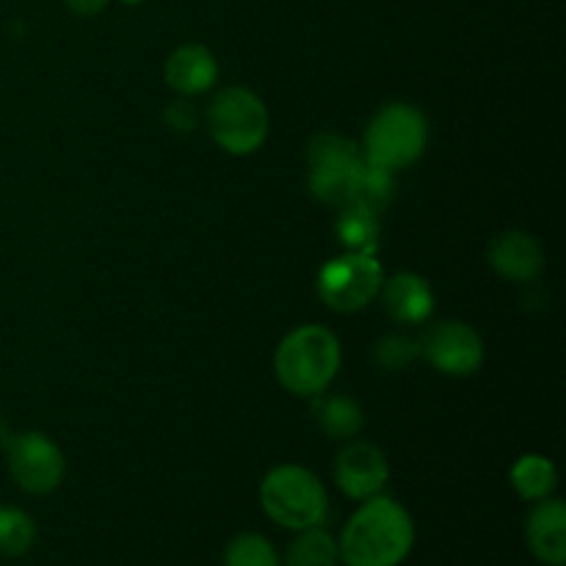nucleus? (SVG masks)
I'll use <instances>...</instances> for the list:
<instances>
[{"instance_id":"f257e3e1","label":"nucleus","mask_w":566,"mask_h":566,"mask_svg":"<svg viewBox=\"0 0 566 566\" xmlns=\"http://www.w3.org/2000/svg\"><path fill=\"white\" fill-rule=\"evenodd\" d=\"M412 547V517L401 503L385 495L368 497L337 542V553L348 566H401Z\"/></svg>"},{"instance_id":"f03ea898","label":"nucleus","mask_w":566,"mask_h":566,"mask_svg":"<svg viewBox=\"0 0 566 566\" xmlns=\"http://www.w3.org/2000/svg\"><path fill=\"white\" fill-rule=\"evenodd\" d=\"M337 370H340V343L326 326H298L276 346L274 374L293 396L313 398L326 392Z\"/></svg>"},{"instance_id":"7ed1b4c3","label":"nucleus","mask_w":566,"mask_h":566,"mask_svg":"<svg viewBox=\"0 0 566 566\" xmlns=\"http://www.w3.org/2000/svg\"><path fill=\"white\" fill-rule=\"evenodd\" d=\"M263 512L287 531L315 528L324 523L329 497L318 475L298 464H280L260 484Z\"/></svg>"},{"instance_id":"20e7f679","label":"nucleus","mask_w":566,"mask_h":566,"mask_svg":"<svg viewBox=\"0 0 566 566\" xmlns=\"http://www.w3.org/2000/svg\"><path fill=\"white\" fill-rule=\"evenodd\" d=\"M429 144V122L415 105L387 103L365 127L363 155L385 169L412 166Z\"/></svg>"},{"instance_id":"39448f33","label":"nucleus","mask_w":566,"mask_h":566,"mask_svg":"<svg viewBox=\"0 0 566 566\" xmlns=\"http://www.w3.org/2000/svg\"><path fill=\"white\" fill-rule=\"evenodd\" d=\"M208 133L224 153L252 155L269 136V111L265 103L243 86L221 88L208 105Z\"/></svg>"},{"instance_id":"423d86ee","label":"nucleus","mask_w":566,"mask_h":566,"mask_svg":"<svg viewBox=\"0 0 566 566\" xmlns=\"http://www.w3.org/2000/svg\"><path fill=\"white\" fill-rule=\"evenodd\" d=\"M385 271L376 254L346 252L318 271V296L335 313H359L381 291Z\"/></svg>"},{"instance_id":"0eeeda50","label":"nucleus","mask_w":566,"mask_h":566,"mask_svg":"<svg viewBox=\"0 0 566 566\" xmlns=\"http://www.w3.org/2000/svg\"><path fill=\"white\" fill-rule=\"evenodd\" d=\"M310 191L318 202L343 208L348 205L354 171L363 160V147L337 133H318L307 147Z\"/></svg>"},{"instance_id":"6e6552de","label":"nucleus","mask_w":566,"mask_h":566,"mask_svg":"<svg viewBox=\"0 0 566 566\" xmlns=\"http://www.w3.org/2000/svg\"><path fill=\"white\" fill-rule=\"evenodd\" d=\"M6 459H9V473L14 484L28 495H50L64 481V453L42 431L11 434Z\"/></svg>"},{"instance_id":"1a4fd4ad","label":"nucleus","mask_w":566,"mask_h":566,"mask_svg":"<svg viewBox=\"0 0 566 566\" xmlns=\"http://www.w3.org/2000/svg\"><path fill=\"white\" fill-rule=\"evenodd\" d=\"M420 357L446 376H470L484 363V340L462 321H442L418 340Z\"/></svg>"},{"instance_id":"9d476101","label":"nucleus","mask_w":566,"mask_h":566,"mask_svg":"<svg viewBox=\"0 0 566 566\" xmlns=\"http://www.w3.org/2000/svg\"><path fill=\"white\" fill-rule=\"evenodd\" d=\"M335 481L343 495L354 497V501H368V497L379 495L390 481V464L374 442L354 440L337 453Z\"/></svg>"},{"instance_id":"9b49d317","label":"nucleus","mask_w":566,"mask_h":566,"mask_svg":"<svg viewBox=\"0 0 566 566\" xmlns=\"http://www.w3.org/2000/svg\"><path fill=\"white\" fill-rule=\"evenodd\" d=\"M379 296L385 304V313L403 326L426 324L434 313V291H431L429 280L412 274V271H401V274L381 282Z\"/></svg>"},{"instance_id":"f8f14e48","label":"nucleus","mask_w":566,"mask_h":566,"mask_svg":"<svg viewBox=\"0 0 566 566\" xmlns=\"http://www.w3.org/2000/svg\"><path fill=\"white\" fill-rule=\"evenodd\" d=\"M525 536L536 562L545 566L566 564V506L558 497H542L531 509Z\"/></svg>"},{"instance_id":"ddd939ff","label":"nucleus","mask_w":566,"mask_h":566,"mask_svg":"<svg viewBox=\"0 0 566 566\" xmlns=\"http://www.w3.org/2000/svg\"><path fill=\"white\" fill-rule=\"evenodd\" d=\"M490 265L503 280L531 282L545 269V252L534 235L523 230H509L492 241Z\"/></svg>"},{"instance_id":"4468645a","label":"nucleus","mask_w":566,"mask_h":566,"mask_svg":"<svg viewBox=\"0 0 566 566\" xmlns=\"http://www.w3.org/2000/svg\"><path fill=\"white\" fill-rule=\"evenodd\" d=\"M164 77L177 94H202L219 81V61L205 44H182L166 59Z\"/></svg>"},{"instance_id":"2eb2a0df","label":"nucleus","mask_w":566,"mask_h":566,"mask_svg":"<svg viewBox=\"0 0 566 566\" xmlns=\"http://www.w3.org/2000/svg\"><path fill=\"white\" fill-rule=\"evenodd\" d=\"M313 415L332 440H354L363 431L365 415L359 403L348 396H313Z\"/></svg>"},{"instance_id":"dca6fc26","label":"nucleus","mask_w":566,"mask_h":566,"mask_svg":"<svg viewBox=\"0 0 566 566\" xmlns=\"http://www.w3.org/2000/svg\"><path fill=\"white\" fill-rule=\"evenodd\" d=\"M392 191H396V180H392V171L385 169V166L374 164L363 155L357 171H354L352 193H348V205H359V208H368L374 213H381V210L390 205ZM346 208V205H343Z\"/></svg>"},{"instance_id":"f3484780","label":"nucleus","mask_w":566,"mask_h":566,"mask_svg":"<svg viewBox=\"0 0 566 566\" xmlns=\"http://www.w3.org/2000/svg\"><path fill=\"white\" fill-rule=\"evenodd\" d=\"M335 232L337 241H340L348 252L376 254L381 235L379 213H374V210L368 208H359V205H346V208H340V213H337Z\"/></svg>"},{"instance_id":"a211bd4d","label":"nucleus","mask_w":566,"mask_h":566,"mask_svg":"<svg viewBox=\"0 0 566 566\" xmlns=\"http://www.w3.org/2000/svg\"><path fill=\"white\" fill-rule=\"evenodd\" d=\"M509 481H512L514 492H517L523 501H542V497H551L553 490L558 484L556 464L547 457H539V453H525L514 462L512 473H509Z\"/></svg>"},{"instance_id":"6ab92c4d","label":"nucleus","mask_w":566,"mask_h":566,"mask_svg":"<svg viewBox=\"0 0 566 566\" xmlns=\"http://www.w3.org/2000/svg\"><path fill=\"white\" fill-rule=\"evenodd\" d=\"M337 558H340L337 542L315 525V528L298 531L285 553V566H335Z\"/></svg>"},{"instance_id":"aec40b11","label":"nucleus","mask_w":566,"mask_h":566,"mask_svg":"<svg viewBox=\"0 0 566 566\" xmlns=\"http://www.w3.org/2000/svg\"><path fill=\"white\" fill-rule=\"evenodd\" d=\"M36 542V523L22 509L0 503V556L20 558Z\"/></svg>"},{"instance_id":"412c9836","label":"nucleus","mask_w":566,"mask_h":566,"mask_svg":"<svg viewBox=\"0 0 566 566\" xmlns=\"http://www.w3.org/2000/svg\"><path fill=\"white\" fill-rule=\"evenodd\" d=\"M224 566H280V556L265 536L241 534L227 545Z\"/></svg>"},{"instance_id":"4be33fe9","label":"nucleus","mask_w":566,"mask_h":566,"mask_svg":"<svg viewBox=\"0 0 566 566\" xmlns=\"http://www.w3.org/2000/svg\"><path fill=\"white\" fill-rule=\"evenodd\" d=\"M374 357L385 370H403L412 359L420 357V346L418 340H412L407 335H390L385 340H379Z\"/></svg>"},{"instance_id":"5701e85b","label":"nucleus","mask_w":566,"mask_h":566,"mask_svg":"<svg viewBox=\"0 0 566 566\" xmlns=\"http://www.w3.org/2000/svg\"><path fill=\"white\" fill-rule=\"evenodd\" d=\"M166 122H169V127H175V130L186 133V130H193L197 116H193V111L188 108L186 103H171L169 111H166Z\"/></svg>"},{"instance_id":"b1692460","label":"nucleus","mask_w":566,"mask_h":566,"mask_svg":"<svg viewBox=\"0 0 566 566\" xmlns=\"http://www.w3.org/2000/svg\"><path fill=\"white\" fill-rule=\"evenodd\" d=\"M108 3L111 0H66V6H70L72 14H77V17L99 14V11H103Z\"/></svg>"},{"instance_id":"393cba45","label":"nucleus","mask_w":566,"mask_h":566,"mask_svg":"<svg viewBox=\"0 0 566 566\" xmlns=\"http://www.w3.org/2000/svg\"><path fill=\"white\" fill-rule=\"evenodd\" d=\"M9 440H11V429H9V423H6L3 415H0V448L9 446Z\"/></svg>"},{"instance_id":"a878e982","label":"nucleus","mask_w":566,"mask_h":566,"mask_svg":"<svg viewBox=\"0 0 566 566\" xmlns=\"http://www.w3.org/2000/svg\"><path fill=\"white\" fill-rule=\"evenodd\" d=\"M122 3H125V6H138V3H142V0H122Z\"/></svg>"}]
</instances>
